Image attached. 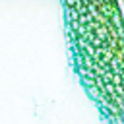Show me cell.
<instances>
[{
    "instance_id": "obj_1",
    "label": "cell",
    "mask_w": 124,
    "mask_h": 124,
    "mask_svg": "<svg viewBox=\"0 0 124 124\" xmlns=\"http://www.w3.org/2000/svg\"><path fill=\"white\" fill-rule=\"evenodd\" d=\"M72 64L108 124H122V2L62 4Z\"/></svg>"
}]
</instances>
